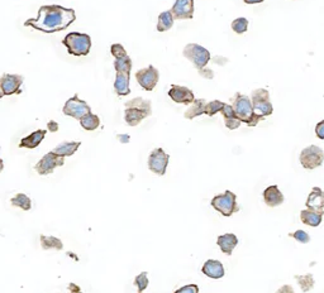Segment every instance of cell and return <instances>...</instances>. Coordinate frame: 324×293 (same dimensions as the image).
Returning <instances> with one entry per match:
<instances>
[{
    "label": "cell",
    "instance_id": "cell-4",
    "mask_svg": "<svg viewBox=\"0 0 324 293\" xmlns=\"http://www.w3.org/2000/svg\"><path fill=\"white\" fill-rule=\"evenodd\" d=\"M210 204L219 214H222L223 216H227V218L240 211V206L237 204V196L230 190H227L224 194L214 196Z\"/></svg>",
    "mask_w": 324,
    "mask_h": 293
},
{
    "label": "cell",
    "instance_id": "cell-38",
    "mask_svg": "<svg viewBox=\"0 0 324 293\" xmlns=\"http://www.w3.org/2000/svg\"><path fill=\"white\" fill-rule=\"evenodd\" d=\"M175 293H199V287L196 285H186L175 291Z\"/></svg>",
    "mask_w": 324,
    "mask_h": 293
},
{
    "label": "cell",
    "instance_id": "cell-41",
    "mask_svg": "<svg viewBox=\"0 0 324 293\" xmlns=\"http://www.w3.org/2000/svg\"><path fill=\"white\" fill-rule=\"evenodd\" d=\"M276 293H295V291L292 286L285 285V286H282V287L278 288V290L276 291Z\"/></svg>",
    "mask_w": 324,
    "mask_h": 293
},
{
    "label": "cell",
    "instance_id": "cell-33",
    "mask_svg": "<svg viewBox=\"0 0 324 293\" xmlns=\"http://www.w3.org/2000/svg\"><path fill=\"white\" fill-rule=\"evenodd\" d=\"M230 27H232L233 32H236L237 34H243V33L247 32V29H248V20L246 18L240 16V18L233 20Z\"/></svg>",
    "mask_w": 324,
    "mask_h": 293
},
{
    "label": "cell",
    "instance_id": "cell-9",
    "mask_svg": "<svg viewBox=\"0 0 324 293\" xmlns=\"http://www.w3.org/2000/svg\"><path fill=\"white\" fill-rule=\"evenodd\" d=\"M64 164H65L64 157H60L54 154V152H50L38 161V163L34 166V170L37 171L38 175L46 176L54 172L57 167H62Z\"/></svg>",
    "mask_w": 324,
    "mask_h": 293
},
{
    "label": "cell",
    "instance_id": "cell-8",
    "mask_svg": "<svg viewBox=\"0 0 324 293\" xmlns=\"http://www.w3.org/2000/svg\"><path fill=\"white\" fill-rule=\"evenodd\" d=\"M62 113L65 114V115L80 120L82 116L92 113V109H90V106L88 105L86 101L81 100L80 97H78V95L75 94L72 97H70V99L65 102Z\"/></svg>",
    "mask_w": 324,
    "mask_h": 293
},
{
    "label": "cell",
    "instance_id": "cell-14",
    "mask_svg": "<svg viewBox=\"0 0 324 293\" xmlns=\"http://www.w3.org/2000/svg\"><path fill=\"white\" fill-rule=\"evenodd\" d=\"M175 19H192L194 16V0H176L171 8Z\"/></svg>",
    "mask_w": 324,
    "mask_h": 293
},
{
    "label": "cell",
    "instance_id": "cell-26",
    "mask_svg": "<svg viewBox=\"0 0 324 293\" xmlns=\"http://www.w3.org/2000/svg\"><path fill=\"white\" fill-rule=\"evenodd\" d=\"M174 22H175V18H174L171 10L162 11V13L158 15L157 30H158V32H166V30L171 29L174 25Z\"/></svg>",
    "mask_w": 324,
    "mask_h": 293
},
{
    "label": "cell",
    "instance_id": "cell-22",
    "mask_svg": "<svg viewBox=\"0 0 324 293\" xmlns=\"http://www.w3.org/2000/svg\"><path fill=\"white\" fill-rule=\"evenodd\" d=\"M81 142H64L61 144H58L57 147H54V154L60 157H71L76 153L78 148H80Z\"/></svg>",
    "mask_w": 324,
    "mask_h": 293
},
{
    "label": "cell",
    "instance_id": "cell-25",
    "mask_svg": "<svg viewBox=\"0 0 324 293\" xmlns=\"http://www.w3.org/2000/svg\"><path fill=\"white\" fill-rule=\"evenodd\" d=\"M206 102L208 101L204 99H195L194 102L192 104V106H190V108L185 111V114H184L185 118L192 120V119H195V118H198V116L202 115V114H206Z\"/></svg>",
    "mask_w": 324,
    "mask_h": 293
},
{
    "label": "cell",
    "instance_id": "cell-35",
    "mask_svg": "<svg viewBox=\"0 0 324 293\" xmlns=\"http://www.w3.org/2000/svg\"><path fill=\"white\" fill-rule=\"evenodd\" d=\"M148 275H147V272H142L140 275H138L137 277L134 278V285L136 287L138 288V292L142 293L147 287H148Z\"/></svg>",
    "mask_w": 324,
    "mask_h": 293
},
{
    "label": "cell",
    "instance_id": "cell-12",
    "mask_svg": "<svg viewBox=\"0 0 324 293\" xmlns=\"http://www.w3.org/2000/svg\"><path fill=\"white\" fill-rule=\"evenodd\" d=\"M23 83V76L20 75H10V73H4L0 78V86L3 89L4 95H16L20 94V86Z\"/></svg>",
    "mask_w": 324,
    "mask_h": 293
},
{
    "label": "cell",
    "instance_id": "cell-40",
    "mask_svg": "<svg viewBox=\"0 0 324 293\" xmlns=\"http://www.w3.org/2000/svg\"><path fill=\"white\" fill-rule=\"evenodd\" d=\"M199 73L204 78H208V80H210V78L214 77V72L212 70H209V68H202V70H199Z\"/></svg>",
    "mask_w": 324,
    "mask_h": 293
},
{
    "label": "cell",
    "instance_id": "cell-27",
    "mask_svg": "<svg viewBox=\"0 0 324 293\" xmlns=\"http://www.w3.org/2000/svg\"><path fill=\"white\" fill-rule=\"evenodd\" d=\"M126 108H136L138 110L144 111L148 116L152 114L151 101L142 99V97H136V99L130 100V101H127L126 102Z\"/></svg>",
    "mask_w": 324,
    "mask_h": 293
},
{
    "label": "cell",
    "instance_id": "cell-13",
    "mask_svg": "<svg viewBox=\"0 0 324 293\" xmlns=\"http://www.w3.org/2000/svg\"><path fill=\"white\" fill-rule=\"evenodd\" d=\"M168 96L172 99V101L178 104H184V105H190L195 100L194 92L185 86L180 85H172L171 89L168 90Z\"/></svg>",
    "mask_w": 324,
    "mask_h": 293
},
{
    "label": "cell",
    "instance_id": "cell-7",
    "mask_svg": "<svg viewBox=\"0 0 324 293\" xmlns=\"http://www.w3.org/2000/svg\"><path fill=\"white\" fill-rule=\"evenodd\" d=\"M251 102L254 113L258 114V115L266 118V116H270L272 114L274 108L270 101V94H268V91L266 89L254 90L252 92Z\"/></svg>",
    "mask_w": 324,
    "mask_h": 293
},
{
    "label": "cell",
    "instance_id": "cell-16",
    "mask_svg": "<svg viewBox=\"0 0 324 293\" xmlns=\"http://www.w3.org/2000/svg\"><path fill=\"white\" fill-rule=\"evenodd\" d=\"M306 207L309 210L323 213L324 210V191L319 187H314L306 200Z\"/></svg>",
    "mask_w": 324,
    "mask_h": 293
},
{
    "label": "cell",
    "instance_id": "cell-42",
    "mask_svg": "<svg viewBox=\"0 0 324 293\" xmlns=\"http://www.w3.org/2000/svg\"><path fill=\"white\" fill-rule=\"evenodd\" d=\"M47 127H48L50 132H52V133H54V132H57V130H58V124H57L56 121H54V120L48 121Z\"/></svg>",
    "mask_w": 324,
    "mask_h": 293
},
{
    "label": "cell",
    "instance_id": "cell-39",
    "mask_svg": "<svg viewBox=\"0 0 324 293\" xmlns=\"http://www.w3.org/2000/svg\"><path fill=\"white\" fill-rule=\"evenodd\" d=\"M316 135L319 139L324 140V120L319 121L316 125Z\"/></svg>",
    "mask_w": 324,
    "mask_h": 293
},
{
    "label": "cell",
    "instance_id": "cell-20",
    "mask_svg": "<svg viewBox=\"0 0 324 293\" xmlns=\"http://www.w3.org/2000/svg\"><path fill=\"white\" fill-rule=\"evenodd\" d=\"M216 244H218V247L220 248V250L223 252V253L227 254V256H230V254L233 253L234 248L237 247L238 238L236 237L234 234H230V233H228V234H223L220 235V237H218V239H216Z\"/></svg>",
    "mask_w": 324,
    "mask_h": 293
},
{
    "label": "cell",
    "instance_id": "cell-30",
    "mask_svg": "<svg viewBox=\"0 0 324 293\" xmlns=\"http://www.w3.org/2000/svg\"><path fill=\"white\" fill-rule=\"evenodd\" d=\"M10 204L24 211L30 210V207H32V201L26 194H16V196L10 199Z\"/></svg>",
    "mask_w": 324,
    "mask_h": 293
},
{
    "label": "cell",
    "instance_id": "cell-46",
    "mask_svg": "<svg viewBox=\"0 0 324 293\" xmlns=\"http://www.w3.org/2000/svg\"><path fill=\"white\" fill-rule=\"evenodd\" d=\"M3 170H4V161L0 158V173L3 172Z\"/></svg>",
    "mask_w": 324,
    "mask_h": 293
},
{
    "label": "cell",
    "instance_id": "cell-1",
    "mask_svg": "<svg viewBox=\"0 0 324 293\" xmlns=\"http://www.w3.org/2000/svg\"><path fill=\"white\" fill-rule=\"evenodd\" d=\"M76 19L74 9L61 5H44L38 9L36 18L27 19L26 27H30L44 33H56L70 27Z\"/></svg>",
    "mask_w": 324,
    "mask_h": 293
},
{
    "label": "cell",
    "instance_id": "cell-2",
    "mask_svg": "<svg viewBox=\"0 0 324 293\" xmlns=\"http://www.w3.org/2000/svg\"><path fill=\"white\" fill-rule=\"evenodd\" d=\"M233 109H234L236 115L238 116L242 123H246L248 127H256L260 120H264V116L254 113V106H252L251 99L246 95H242L237 92L233 101Z\"/></svg>",
    "mask_w": 324,
    "mask_h": 293
},
{
    "label": "cell",
    "instance_id": "cell-15",
    "mask_svg": "<svg viewBox=\"0 0 324 293\" xmlns=\"http://www.w3.org/2000/svg\"><path fill=\"white\" fill-rule=\"evenodd\" d=\"M202 272L206 277L213 278V280H219V278L224 277V267L219 261H214V259H209L206 263L202 264Z\"/></svg>",
    "mask_w": 324,
    "mask_h": 293
},
{
    "label": "cell",
    "instance_id": "cell-24",
    "mask_svg": "<svg viewBox=\"0 0 324 293\" xmlns=\"http://www.w3.org/2000/svg\"><path fill=\"white\" fill-rule=\"evenodd\" d=\"M300 219L306 225L313 226V228H316L322 224V220H323V213H318V211L314 210H302L300 213Z\"/></svg>",
    "mask_w": 324,
    "mask_h": 293
},
{
    "label": "cell",
    "instance_id": "cell-19",
    "mask_svg": "<svg viewBox=\"0 0 324 293\" xmlns=\"http://www.w3.org/2000/svg\"><path fill=\"white\" fill-rule=\"evenodd\" d=\"M130 73L116 72V81H114V91L118 96H127L130 94Z\"/></svg>",
    "mask_w": 324,
    "mask_h": 293
},
{
    "label": "cell",
    "instance_id": "cell-47",
    "mask_svg": "<svg viewBox=\"0 0 324 293\" xmlns=\"http://www.w3.org/2000/svg\"><path fill=\"white\" fill-rule=\"evenodd\" d=\"M6 96V95H4V92H3V89H2V86H0V99H3V97Z\"/></svg>",
    "mask_w": 324,
    "mask_h": 293
},
{
    "label": "cell",
    "instance_id": "cell-23",
    "mask_svg": "<svg viewBox=\"0 0 324 293\" xmlns=\"http://www.w3.org/2000/svg\"><path fill=\"white\" fill-rule=\"evenodd\" d=\"M147 116L148 115L144 111L138 110L136 108H126L124 110V120L130 127H137L138 124Z\"/></svg>",
    "mask_w": 324,
    "mask_h": 293
},
{
    "label": "cell",
    "instance_id": "cell-31",
    "mask_svg": "<svg viewBox=\"0 0 324 293\" xmlns=\"http://www.w3.org/2000/svg\"><path fill=\"white\" fill-rule=\"evenodd\" d=\"M298 285H299L300 290L302 292H309L312 288L314 287V278L312 275H302V276H295Z\"/></svg>",
    "mask_w": 324,
    "mask_h": 293
},
{
    "label": "cell",
    "instance_id": "cell-45",
    "mask_svg": "<svg viewBox=\"0 0 324 293\" xmlns=\"http://www.w3.org/2000/svg\"><path fill=\"white\" fill-rule=\"evenodd\" d=\"M264 0H244V3L246 4H260L262 3Z\"/></svg>",
    "mask_w": 324,
    "mask_h": 293
},
{
    "label": "cell",
    "instance_id": "cell-3",
    "mask_svg": "<svg viewBox=\"0 0 324 293\" xmlns=\"http://www.w3.org/2000/svg\"><path fill=\"white\" fill-rule=\"evenodd\" d=\"M62 44L72 56H88L92 49V38L86 33L71 32L64 38Z\"/></svg>",
    "mask_w": 324,
    "mask_h": 293
},
{
    "label": "cell",
    "instance_id": "cell-29",
    "mask_svg": "<svg viewBox=\"0 0 324 293\" xmlns=\"http://www.w3.org/2000/svg\"><path fill=\"white\" fill-rule=\"evenodd\" d=\"M40 245L44 250L54 249V250H62L64 244L62 242L56 237H47V235H40Z\"/></svg>",
    "mask_w": 324,
    "mask_h": 293
},
{
    "label": "cell",
    "instance_id": "cell-37",
    "mask_svg": "<svg viewBox=\"0 0 324 293\" xmlns=\"http://www.w3.org/2000/svg\"><path fill=\"white\" fill-rule=\"evenodd\" d=\"M289 237L292 238V239H295L296 242L302 243V244H306V243L310 242V237H309L308 233L304 232V230H296L295 233L289 234Z\"/></svg>",
    "mask_w": 324,
    "mask_h": 293
},
{
    "label": "cell",
    "instance_id": "cell-11",
    "mask_svg": "<svg viewBox=\"0 0 324 293\" xmlns=\"http://www.w3.org/2000/svg\"><path fill=\"white\" fill-rule=\"evenodd\" d=\"M134 76L137 82L140 83V86H142V89H144L146 91H152L156 87L157 82H158L160 72L156 67L151 65L148 67L137 71Z\"/></svg>",
    "mask_w": 324,
    "mask_h": 293
},
{
    "label": "cell",
    "instance_id": "cell-28",
    "mask_svg": "<svg viewBox=\"0 0 324 293\" xmlns=\"http://www.w3.org/2000/svg\"><path fill=\"white\" fill-rule=\"evenodd\" d=\"M78 121H80L81 127L84 128L85 130H88V132H92V130H96L98 128L100 127L99 116L95 115V114H92V113L86 114V115L82 116V118H81Z\"/></svg>",
    "mask_w": 324,
    "mask_h": 293
},
{
    "label": "cell",
    "instance_id": "cell-5",
    "mask_svg": "<svg viewBox=\"0 0 324 293\" xmlns=\"http://www.w3.org/2000/svg\"><path fill=\"white\" fill-rule=\"evenodd\" d=\"M182 54H184L185 58H188L190 62H192V65H194L198 70H202V68L206 67L212 58L210 52L196 43L186 44L184 51H182Z\"/></svg>",
    "mask_w": 324,
    "mask_h": 293
},
{
    "label": "cell",
    "instance_id": "cell-10",
    "mask_svg": "<svg viewBox=\"0 0 324 293\" xmlns=\"http://www.w3.org/2000/svg\"><path fill=\"white\" fill-rule=\"evenodd\" d=\"M170 156L162 148H156L148 157V170L158 176H164L168 170Z\"/></svg>",
    "mask_w": 324,
    "mask_h": 293
},
{
    "label": "cell",
    "instance_id": "cell-44",
    "mask_svg": "<svg viewBox=\"0 0 324 293\" xmlns=\"http://www.w3.org/2000/svg\"><path fill=\"white\" fill-rule=\"evenodd\" d=\"M116 138H118V140L120 143H128V142H130V135H128V134H118V135H116Z\"/></svg>",
    "mask_w": 324,
    "mask_h": 293
},
{
    "label": "cell",
    "instance_id": "cell-32",
    "mask_svg": "<svg viewBox=\"0 0 324 293\" xmlns=\"http://www.w3.org/2000/svg\"><path fill=\"white\" fill-rule=\"evenodd\" d=\"M114 68H116V72L130 73V70H132V59H130V56L116 59L114 61Z\"/></svg>",
    "mask_w": 324,
    "mask_h": 293
},
{
    "label": "cell",
    "instance_id": "cell-34",
    "mask_svg": "<svg viewBox=\"0 0 324 293\" xmlns=\"http://www.w3.org/2000/svg\"><path fill=\"white\" fill-rule=\"evenodd\" d=\"M223 105H224V102L219 101V100H213V101L206 102V114L209 116L216 115V113H220L222 109H223Z\"/></svg>",
    "mask_w": 324,
    "mask_h": 293
},
{
    "label": "cell",
    "instance_id": "cell-43",
    "mask_svg": "<svg viewBox=\"0 0 324 293\" xmlns=\"http://www.w3.org/2000/svg\"><path fill=\"white\" fill-rule=\"evenodd\" d=\"M68 290L71 291L70 293H82L80 291V288H78V286H76L75 283H70V285H68Z\"/></svg>",
    "mask_w": 324,
    "mask_h": 293
},
{
    "label": "cell",
    "instance_id": "cell-36",
    "mask_svg": "<svg viewBox=\"0 0 324 293\" xmlns=\"http://www.w3.org/2000/svg\"><path fill=\"white\" fill-rule=\"evenodd\" d=\"M110 53H112V56H113L116 59L123 58V57L128 56L127 51H126L124 47L122 46V44H119V43L112 44V46H110Z\"/></svg>",
    "mask_w": 324,
    "mask_h": 293
},
{
    "label": "cell",
    "instance_id": "cell-18",
    "mask_svg": "<svg viewBox=\"0 0 324 293\" xmlns=\"http://www.w3.org/2000/svg\"><path fill=\"white\" fill-rule=\"evenodd\" d=\"M46 133L47 130L44 129H40L30 133V135H27V137H24L22 140H20V143H19V148H27V149L37 148L38 145L42 143V140L44 139V137H46Z\"/></svg>",
    "mask_w": 324,
    "mask_h": 293
},
{
    "label": "cell",
    "instance_id": "cell-21",
    "mask_svg": "<svg viewBox=\"0 0 324 293\" xmlns=\"http://www.w3.org/2000/svg\"><path fill=\"white\" fill-rule=\"evenodd\" d=\"M220 113L223 114V118H224V124L228 129L234 130V129H238V128H240V125L242 121H240V119H238V116L236 115L234 109H233L232 105H230V104H226L224 102V105H223V109H222Z\"/></svg>",
    "mask_w": 324,
    "mask_h": 293
},
{
    "label": "cell",
    "instance_id": "cell-6",
    "mask_svg": "<svg viewBox=\"0 0 324 293\" xmlns=\"http://www.w3.org/2000/svg\"><path fill=\"white\" fill-rule=\"evenodd\" d=\"M299 159L306 170H316L324 162V152L318 145H309L302 149Z\"/></svg>",
    "mask_w": 324,
    "mask_h": 293
},
{
    "label": "cell",
    "instance_id": "cell-17",
    "mask_svg": "<svg viewBox=\"0 0 324 293\" xmlns=\"http://www.w3.org/2000/svg\"><path fill=\"white\" fill-rule=\"evenodd\" d=\"M264 200H265V204L270 207H278L280 206L284 202L285 197L281 194V191L278 190V187L276 185L268 186L264 191Z\"/></svg>",
    "mask_w": 324,
    "mask_h": 293
}]
</instances>
